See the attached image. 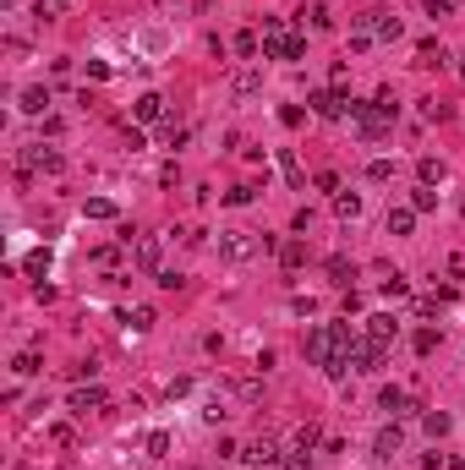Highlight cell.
<instances>
[{
  "label": "cell",
  "instance_id": "cell-1",
  "mask_svg": "<svg viewBox=\"0 0 465 470\" xmlns=\"http://www.w3.org/2000/svg\"><path fill=\"white\" fill-rule=\"evenodd\" d=\"M307 356H312V367H323L329 377H345V367L356 361V334L351 323H317L307 334Z\"/></svg>",
  "mask_w": 465,
  "mask_h": 470
},
{
  "label": "cell",
  "instance_id": "cell-2",
  "mask_svg": "<svg viewBox=\"0 0 465 470\" xmlns=\"http://www.w3.org/2000/svg\"><path fill=\"white\" fill-rule=\"evenodd\" d=\"M263 55H274V61H301V55H307V44H301L296 33H285L279 17H269V22H263Z\"/></svg>",
  "mask_w": 465,
  "mask_h": 470
},
{
  "label": "cell",
  "instance_id": "cell-3",
  "mask_svg": "<svg viewBox=\"0 0 465 470\" xmlns=\"http://www.w3.org/2000/svg\"><path fill=\"white\" fill-rule=\"evenodd\" d=\"M257 246H263V241H252L247 230H230V235H219V252H225L230 263H247V257H252Z\"/></svg>",
  "mask_w": 465,
  "mask_h": 470
},
{
  "label": "cell",
  "instance_id": "cell-4",
  "mask_svg": "<svg viewBox=\"0 0 465 470\" xmlns=\"http://www.w3.org/2000/svg\"><path fill=\"white\" fill-rule=\"evenodd\" d=\"M22 170H49V175H55V170H61V153L33 143V148H22Z\"/></svg>",
  "mask_w": 465,
  "mask_h": 470
},
{
  "label": "cell",
  "instance_id": "cell-5",
  "mask_svg": "<svg viewBox=\"0 0 465 470\" xmlns=\"http://www.w3.org/2000/svg\"><path fill=\"white\" fill-rule=\"evenodd\" d=\"M351 104H356V99H339V93H317L312 110L323 115V121H339V115H351Z\"/></svg>",
  "mask_w": 465,
  "mask_h": 470
},
{
  "label": "cell",
  "instance_id": "cell-6",
  "mask_svg": "<svg viewBox=\"0 0 465 470\" xmlns=\"http://www.w3.org/2000/svg\"><path fill=\"white\" fill-rule=\"evenodd\" d=\"M159 252H165V241H159V235H143V241H137V268H143V274H159Z\"/></svg>",
  "mask_w": 465,
  "mask_h": 470
},
{
  "label": "cell",
  "instance_id": "cell-7",
  "mask_svg": "<svg viewBox=\"0 0 465 470\" xmlns=\"http://www.w3.org/2000/svg\"><path fill=\"white\" fill-rule=\"evenodd\" d=\"M394 334H400V323H394L389 312H378V317H367V339H372V345H389Z\"/></svg>",
  "mask_w": 465,
  "mask_h": 470
},
{
  "label": "cell",
  "instance_id": "cell-8",
  "mask_svg": "<svg viewBox=\"0 0 465 470\" xmlns=\"http://www.w3.org/2000/svg\"><path fill=\"white\" fill-rule=\"evenodd\" d=\"M257 88H263V71H257V66H247V71H235V82H230V93H235V99H252Z\"/></svg>",
  "mask_w": 465,
  "mask_h": 470
},
{
  "label": "cell",
  "instance_id": "cell-9",
  "mask_svg": "<svg viewBox=\"0 0 465 470\" xmlns=\"http://www.w3.org/2000/svg\"><path fill=\"white\" fill-rule=\"evenodd\" d=\"M383 350H389V345H372V339H367V345L356 350V361H351V367H356V372H378L383 367Z\"/></svg>",
  "mask_w": 465,
  "mask_h": 470
},
{
  "label": "cell",
  "instance_id": "cell-10",
  "mask_svg": "<svg viewBox=\"0 0 465 470\" xmlns=\"http://www.w3.org/2000/svg\"><path fill=\"white\" fill-rule=\"evenodd\" d=\"M71 410H77V416H88V410H105V389H77V394H71Z\"/></svg>",
  "mask_w": 465,
  "mask_h": 470
},
{
  "label": "cell",
  "instance_id": "cell-11",
  "mask_svg": "<svg viewBox=\"0 0 465 470\" xmlns=\"http://www.w3.org/2000/svg\"><path fill=\"white\" fill-rule=\"evenodd\" d=\"M378 405L389 410V416H405V410H411V394H405V389H383V394H378Z\"/></svg>",
  "mask_w": 465,
  "mask_h": 470
},
{
  "label": "cell",
  "instance_id": "cell-12",
  "mask_svg": "<svg viewBox=\"0 0 465 470\" xmlns=\"http://www.w3.org/2000/svg\"><path fill=\"white\" fill-rule=\"evenodd\" d=\"M400 443H405L400 427H383V432H378V459H394V454H400Z\"/></svg>",
  "mask_w": 465,
  "mask_h": 470
},
{
  "label": "cell",
  "instance_id": "cell-13",
  "mask_svg": "<svg viewBox=\"0 0 465 470\" xmlns=\"http://www.w3.org/2000/svg\"><path fill=\"white\" fill-rule=\"evenodd\" d=\"M411 225H416V208H389V230L394 235H411Z\"/></svg>",
  "mask_w": 465,
  "mask_h": 470
},
{
  "label": "cell",
  "instance_id": "cell-14",
  "mask_svg": "<svg viewBox=\"0 0 465 470\" xmlns=\"http://www.w3.org/2000/svg\"><path fill=\"white\" fill-rule=\"evenodd\" d=\"M247 465H279V449L274 443H252L247 449Z\"/></svg>",
  "mask_w": 465,
  "mask_h": 470
},
{
  "label": "cell",
  "instance_id": "cell-15",
  "mask_svg": "<svg viewBox=\"0 0 465 470\" xmlns=\"http://www.w3.org/2000/svg\"><path fill=\"white\" fill-rule=\"evenodd\" d=\"M159 110H165V99L159 93H143L137 99V121H159Z\"/></svg>",
  "mask_w": 465,
  "mask_h": 470
},
{
  "label": "cell",
  "instance_id": "cell-16",
  "mask_svg": "<svg viewBox=\"0 0 465 470\" xmlns=\"http://www.w3.org/2000/svg\"><path fill=\"white\" fill-rule=\"evenodd\" d=\"M334 213H339V219H356V213H361V197H356V192H339V197H334Z\"/></svg>",
  "mask_w": 465,
  "mask_h": 470
},
{
  "label": "cell",
  "instance_id": "cell-17",
  "mask_svg": "<svg viewBox=\"0 0 465 470\" xmlns=\"http://www.w3.org/2000/svg\"><path fill=\"white\" fill-rule=\"evenodd\" d=\"M367 28H372L378 39H400V33H405V28H400V17H378V22H367Z\"/></svg>",
  "mask_w": 465,
  "mask_h": 470
},
{
  "label": "cell",
  "instance_id": "cell-18",
  "mask_svg": "<svg viewBox=\"0 0 465 470\" xmlns=\"http://www.w3.org/2000/svg\"><path fill=\"white\" fill-rule=\"evenodd\" d=\"M44 104H49V93H44V88H28V93H22V110H28V115H39Z\"/></svg>",
  "mask_w": 465,
  "mask_h": 470
},
{
  "label": "cell",
  "instance_id": "cell-19",
  "mask_svg": "<svg viewBox=\"0 0 465 470\" xmlns=\"http://www.w3.org/2000/svg\"><path fill=\"white\" fill-rule=\"evenodd\" d=\"M290 449H296V454H312V449H317V427H301V432H296V443H290Z\"/></svg>",
  "mask_w": 465,
  "mask_h": 470
},
{
  "label": "cell",
  "instance_id": "cell-20",
  "mask_svg": "<svg viewBox=\"0 0 465 470\" xmlns=\"http://www.w3.org/2000/svg\"><path fill=\"white\" fill-rule=\"evenodd\" d=\"M411 208H416V213H432V208H438V192H432V186H422V192H416V203H411Z\"/></svg>",
  "mask_w": 465,
  "mask_h": 470
},
{
  "label": "cell",
  "instance_id": "cell-21",
  "mask_svg": "<svg viewBox=\"0 0 465 470\" xmlns=\"http://www.w3.org/2000/svg\"><path fill=\"white\" fill-rule=\"evenodd\" d=\"M389 175H394V164H389V159H372V164H367V181H389Z\"/></svg>",
  "mask_w": 465,
  "mask_h": 470
},
{
  "label": "cell",
  "instance_id": "cell-22",
  "mask_svg": "<svg viewBox=\"0 0 465 470\" xmlns=\"http://www.w3.org/2000/svg\"><path fill=\"white\" fill-rule=\"evenodd\" d=\"M88 219H115V203H105V197H93V203H88Z\"/></svg>",
  "mask_w": 465,
  "mask_h": 470
},
{
  "label": "cell",
  "instance_id": "cell-23",
  "mask_svg": "<svg viewBox=\"0 0 465 470\" xmlns=\"http://www.w3.org/2000/svg\"><path fill=\"white\" fill-rule=\"evenodd\" d=\"M329 274H334V285H351V263L345 257H329Z\"/></svg>",
  "mask_w": 465,
  "mask_h": 470
},
{
  "label": "cell",
  "instance_id": "cell-24",
  "mask_svg": "<svg viewBox=\"0 0 465 470\" xmlns=\"http://www.w3.org/2000/svg\"><path fill=\"white\" fill-rule=\"evenodd\" d=\"M148 454H153V459H165V454H170V432H153V437H148Z\"/></svg>",
  "mask_w": 465,
  "mask_h": 470
},
{
  "label": "cell",
  "instance_id": "cell-25",
  "mask_svg": "<svg viewBox=\"0 0 465 470\" xmlns=\"http://www.w3.org/2000/svg\"><path fill=\"white\" fill-rule=\"evenodd\" d=\"M279 170H285V175H290V186H301V164L290 159V153H279Z\"/></svg>",
  "mask_w": 465,
  "mask_h": 470
},
{
  "label": "cell",
  "instance_id": "cell-26",
  "mask_svg": "<svg viewBox=\"0 0 465 470\" xmlns=\"http://www.w3.org/2000/svg\"><path fill=\"white\" fill-rule=\"evenodd\" d=\"M279 257H285V268H301V257H307V252H301V241H290L285 252H279Z\"/></svg>",
  "mask_w": 465,
  "mask_h": 470
},
{
  "label": "cell",
  "instance_id": "cell-27",
  "mask_svg": "<svg viewBox=\"0 0 465 470\" xmlns=\"http://www.w3.org/2000/svg\"><path fill=\"white\" fill-rule=\"evenodd\" d=\"M422 181H444V164H438V159H422Z\"/></svg>",
  "mask_w": 465,
  "mask_h": 470
},
{
  "label": "cell",
  "instance_id": "cell-28",
  "mask_svg": "<svg viewBox=\"0 0 465 470\" xmlns=\"http://www.w3.org/2000/svg\"><path fill=\"white\" fill-rule=\"evenodd\" d=\"M49 6H55V11H61V6H66V0H49Z\"/></svg>",
  "mask_w": 465,
  "mask_h": 470
}]
</instances>
